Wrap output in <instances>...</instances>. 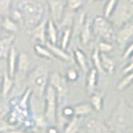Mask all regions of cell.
<instances>
[{"mask_svg": "<svg viewBox=\"0 0 133 133\" xmlns=\"http://www.w3.org/2000/svg\"><path fill=\"white\" fill-rule=\"evenodd\" d=\"M48 19H43L42 22L37 24L35 28L31 29V36L33 40L38 42V43L45 45L47 38H46V24Z\"/></svg>", "mask_w": 133, "mask_h": 133, "instance_id": "obj_14", "label": "cell"}, {"mask_svg": "<svg viewBox=\"0 0 133 133\" xmlns=\"http://www.w3.org/2000/svg\"><path fill=\"white\" fill-rule=\"evenodd\" d=\"M107 124L112 133L123 132L133 126V108L125 100H120Z\"/></svg>", "mask_w": 133, "mask_h": 133, "instance_id": "obj_2", "label": "cell"}, {"mask_svg": "<svg viewBox=\"0 0 133 133\" xmlns=\"http://www.w3.org/2000/svg\"><path fill=\"white\" fill-rule=\"evenodd\" d=\"M100 58H101L102 68L104 71V72H105V74H108V75L113 74L116 70L115 62L112 60L107 53L100 52Z\"/></svg>", "mask_w": 133, "mask_h": 133, "instance_id": "obj_22", "label": "cell"}, {"mask_svg": "<svg viewBox=\"0 0 133 133\" xmlns=\"http://www.w3.org/2000/svg\"><path fill=\"white\" fill-rule=\"evenodd\" d=\"M91 62L94 65L93 68H95L97 70V72L99 74H105L104 71L102 68V64H101V58H100V52L97 48H95L92 53H91Z\"/></svg>", "mask_w": 133, "mask_h": 133, "instance_id": "obj_28", "label": "cell"}, {"mask_svg": "<svg viewBox=\"0 0 133 133\" xmlns=\"http://www.w3.org/2000/svg\"><path fill=\"white\" fill-rule=\"evenodd\" d=\"M92 35L100 40L111 43L115 40L116 31L111 21L103 16H96L91 23Z\"/></svg>", "mask_w": 133, "mask_h": 133, "instance_id": "obj_4", "label": "cell"}, {"mask_svg": "<svg viewBox=\"0 0 133 133\" xmlns=\"http://www.w3.org/2000/svg\"><path fill=\"white\" fill-rule=\"evenodd\" d=\"M48 83L56 91L58 107L65 106V100L68 94V81L64 76L58 72H53L49 77Z\"/></svg>", "mask_w": 133, "mask_h": 133, "instance_id": "obj_7", "label": "cell"}, {"mask_svg": "<svg viewBox=\"0 0 133 133\" xmlns=\"http://www.w3.org/2000/svg\"><path fill=\"white\" fill-rule=\"evenodd\" d=\"M97 48H98L100 52L107 54V53H109L110 52L112 51V49H113V46H112L111 43H110V42L100 40L99 43H98V45H97Z\"/></svg>", "mask_w": 133, "mask_h": 133, "instance_id": "obj_33", "label": "cell"}, {"mask_svg": "<svg viewBox=\"0 0 133 133\" xmlns=\"http://www.w3.org/2000/svg\"><path fill=\"white\" fill-rule=\"evenodd\" d=\"M132 53H133V42H131L130 44L127 45V47L123 50L122 59L123 60L127 59L128 57H130L131 56Z\"/></svg>", "mask_w": 133, "mask_h": 133, "instance_id": "obj_35", "label": "cell"}, {"mask_svg": "<svg viewBox=\"0 0 133 133\" xmlns=\"http://www.w3.org/2000/svg\"><path fill=\"white\" fill-rule=\"evenodd\" d=\"M44 101H45V110H44V118L46 122L50 125H56L57 113L58 109L57 98L55 89L52 85H48L47 87L44 94Z\"/></svg>", "mask_w": 133, "mask_h": 133, "instance_id": "obj_6", "label": "cell"}, {"mask_svg": "<svg viewBox=\"0 0 133 133\" xmlns=\"http://www.w3.org/2000/svg\"><path fill=\"white\" fill-rule=\"evenodd\" d=\"M132 70H133V60H131L130 63H129L128 65H127L122 69V74L123 75H126V74L129 73L130 72H131Z\"/></svg>", "mask_w": 133, "mask_h": 133, "instance_id": "obj_37", "label": "cell"}, {"mask_svg": "<svg viewBox=\"0 0 133 133\" xmlns=\"http://www.w3.org/2000/svg\"><path fill=\"white\" fill-rule=\"evenodd\" d=\"M14 8L19 11L23 24L29 30L44 19L45 8L38 0H17Z\"/></svg>", "mask_w": 133, "mask_h": 133, "instance_id": "obj_1", "label": "cell"}, {"mask_svg": "<svg viewBox=\"0 0 133 133\" xmlns=\"http://www.w3.org/2000/svg\"><path fill=\"white\" fill-rule=\"evenodd\" d=\"M33 51H34L35 54L37 57L41 58L51 61L56 60V57L52 55V53L49 51V49L45 45H42L40 43L35 44L33 46Z\"/></svg>", "mask_w": 133, "mask_h": 133, "instance_id": "obj_24", "label": "cell"}, {"mask_svg": "<svg viewBox=\"0 0 133 133\" xmlns=\"http://www.w3.org/2000/svg\"><path fill=\"white\" fill-rule=\"evenodd\" d=\"M60 130L56 125H50L47 128V133H60Z\"/></svg>", "mask_w": 133, "mask_h": 133, "instance_id": "obj_38", "label": "cell"}, {"mask_svg": "<svg viewBox=\"0 0 133 133\" xmlns=\"http://www.w3.org/2000/svg\"><path fill=\"white\" fill-rule=\"evenodd\" d=\"M132 83H133V70L129 73L124 75V77L118 82L116 88H117L118 91H122L125 89H127Z\"/></svg>", "mask_w": 133, "mask_h": 133, "instance_id": "obj_27", "label": "cell"}, {"mask_svg": "<svg viewBox=\"0 0 133 133\" xmlns=\"http://www.w3.org/2000/svg\"><path fill=\"white\" fill-rule=\"evenodd\" d=\"M46 38L52 44H57L58 40L57 25L52 19H48L46 24Z\"/></svg>", "mask_w": 133, "mask_h": 133, "instance_id": "obj_17", "label": "cell"}, {"mask_svg": "<svg viewBox=\"0 0 133 133\" xmlns=\"http://www.w3.org/2000/svg\"><path fill=\"white\" fill-rule=\"evenodd\" d=\"M104 98L105 93L103 91H99L96 90L93 93L90 95V104L93 108L94 111H101L103 109L104 106Z\"/></svg>", "mask_w": 133, "mask_h": 133, "instance_id": "obj_19", "label": "cell"}, {"mask_svg": "<svg viewBox=\"0 0 133 133\" xmlns=\"http://www.w3.org/2000/svg\"><path fill=\"white\" fill-rule=\"evenodd\" d=\"M133 37V23L128 22L120 27L116 32L115 41L117 46L122 51L127 47L129 41Z\"/></svg>", "mask_w": 133, "mask_h": 133, "instance_id": "obj_8", "label": "cell"}, {"mask_svg": "<svg viewBox=\"0 0 133 133\" xmlns=\"http://www.w3.org/2000/svg\"><path fill=\"white\" fill-rule=\"evenodd\" d=\"M1 21H2V18H0V35H1V30H2V26H1Z\"/></svg>", "mask_w": 133, "mask_h": 133, "instance_id": "obj_40", "label": "cell"}, {"mask_svg": "<svg viewBox=\"0 0 133 133\" xmlns=\"http://www.w3.org/2000/svg\"><path fill=\"white\" fill-rule=\"evenodd\" d=\"M72 107L74 111V116H77V117L83 118L85 116H89L94 111L93 108L91 107L89 102L78 103L77 105L73 106Z\"/></svg>", "mask_w": 133, "mask_h": 133, "instance_id": "obj_23", "label": "cell"}, {"mask_svg": "<svg viewBox=\"0 0 133 133\" xmlns=\"http://www.w3.org/2000/svg\"><path fill=\"white\" fill-rule=\"evenodd\" d=\"M45 46L47 47L49 51L52 53V55L56 57V59H60L62 61H70L71 56L66 52V50L62 49L61 47H58L57 44H52L49 42H46Z\"/></svg>", "mask_w": 133, "mask_h": 133, "instance_id": "obj_21", "label": "cell"}, {"mask_svg": "<svg viewBox=\"0 0 133 133\" xmlns=\"http://www.w3.org/2000/svg\"><path fill=\"white\" fill-rule=\"evenodd\" d=\"M11 8V0H0V18L9 15Z\"/></svg>", "mask_w": 133, "mask_h": 133, "instance_id": "obj_30", "label": "cell"}, {"mask_svg": "<svg viewBox=\"0 0 133 133\" xmlns=\"http://www.w3.org/2000/svg\"><path fill=\"white\" fill-rule=\"evenodd\" d=\"M29 65H30V60H29L28 55L26 52H20L18 57V62H17L15 73V77H17V79H18L19 82L23 81L25 77H27Z\"/></svg>", "mask_w": 133, "mask_h": 133, "instance_id": "obj_11", "label": "cell"}, {"mask_svg": "<svg viewBox=\"0 0 133 133\" xmlns=\"http://www.w3.org/2000/svg\"><path fill=\"white\" fill-rule=\"evenodd\" d=\"M18 53L17 52L14 46H11L8 53V71L7 72L9 75V77L14 78L17 68V62H18Z\"/></svg>", "mask_w": 133, "mask_h": 133, "instance_id": "obj_15", "label": "cell"}, {"mask_svg": "<svg viewBox=\"0 0 133 133\" xmlns=\"http://www.w3.org/2000/svg\"><path fill=\"white\" fill-rule=\"evenodd\" d=\"M130 57H131V60H133V53L131 54V56Z\"/></svg>", "mask_w": 133, "mask_h": 133, "instance_id": "obj_42", "label": "cell"}, {"mask_svg": "<svg viewBox=\"0 0 133 133\" xmlns=\"http://www.w3.org/2000/svg\"><path fill=\"white\" fill-rule=\"evenodd\" d=\"M83 118L73 116L64 126L61 133H79L83 126Z\"/></svg>", "mask_w": 133, "mask_h": 133, "instance_id": "obj_16", "label": "cell"}, {"mask_svg": "<svg viewBox=\"0 0 133 133\" xmlns=\"http://www.w3.org/2000/svg\"><path fill=\"white\" fill-rule=\"evenodd\" d=\"M96 1H99V0H89V3H91V2H96Z\"/></svg>", "mask_w": 133, "mask_h": 133, "instance_id": "obj_41", "label": "cell"}, {"mask_svg": "<svg viewBox=\"0 0 133 133\" xmlns=\"http://www.w3.org/2000/svg\"><path fill=\"white\" fill-rule=\"evenodd\" d=\"M9 111H10L9 103L0 101V118L4 119V117L9 113Z\"/></svg>", "mask_w": 133, "mask_h": 133, "instance_id": "obj_34", "label": "cell"}, {"mask_svg": "<svg viewBox=\"0 0 133 133\" xmlns=\"http://www.w3.org/2000/svg\"><path fill=\"white\" fill-rule=\"evenodd\" d=\"M99 75V72L95 68H91L87 71L86 78V88L87 92L88 93L89 96L97 90Z\"/></svg>", "mask_w": 133, "mask_h": 133, "instance_id": "obj_12", "label": "cell"}, {"mask_svg": "<svg viewBox=\"0 0 133 133\" xmlns=\"http://www.w3.org/2000/svg\"><path fill=\"white\" fill-rule=\"evenodd\" d=\"M73 57L76 63L77 64L78 68L82 71L83 72L87 73V71L89 70L88 68V62H87V58L86 54L83 52L82 49L78 48H73Z\"/></svg>", "mask_w": 133, "mask_h": 133, "instance_id": "obj_18", "label": "cell"}, {"mask_svg": "<svg viewBox=\"0 0 133 133\" xmlns=\"http://www.w3.org/2000/svg\"><path fill=\"white\" fill-rule=\"evenodd\" d=\"M14 85V78L9 77V75L6 72L3 74L1 85H0V96H1L3 99H6L8 97L10 91L12 89Z\"/></svg>", "mask_w": 133, "mask_h": 133, "instance_id": "obj_20", "label": "cell"}, {"mask_svg": "<svg viewBox=\"0 0 133 133\" xmlns=\"http://www.w3.org/2000/svg\"><path fill=\"white\" fill-rule=\"evenodd\" d=\"M4 133H37V132H29V131H25L23 130H20V129H18V128H12V129H10V130L7 131L6 132Z\"/></svg>", "mask_w": 133, "mask_h": 133, "instance_id": "obj_39", "label": "cell"}, {"mask_svg": "<svg viewBox=\"0 0 133 133\" xmlns=\"http://www.w3.org/2000/svg\"><path fill=\"white\" fill-rule=\"evenodd\" d=\"M52 20L57 25H60L65 17L66 0H48Z\"/></svg>", "mask_w": 133, "mask_h": 133, "instance_id": "obj_9", "label": "cell"}, {"mask_svg": "<svg viewBox=\"0 0 133 133\" xmlns=\"http://www.w3.org/2000/svg\"><path fill=\"white\" fill-rule=\"evenodd\" d=\"M133 18V3L130 0H118L117 4L111 14L109 20L115 28L130 22Z\"/></svg>", "mask_w": 133, "mask_h": 133, "instance_id": "obj_5", "label": "cell"}, {"mask_svg": "<svg viewBox=\"0 0 133 133\" xmlns=\"http://www.w3.org/2000/svg\"><path fill=\"white\" fill-rule=\"evenodd\" d=\"M49 75L48 69L43 66H39L29 74L28 82L31 88L32 95L35 96L38 100H43L45 91L48 85Z\"/></svg>", "mask_w": 133, "mask_h": 133, "instance_id": "obj_3", "label": "cell"}, {"mask_svg": "<svg viewBox=\"0 0 133 133\" xmlns=\"http://www.w3.org/2000/svg\"><path fill=\"white\" fill-rule=\"evenodd\" d=\"M84 127L87 133H112L107 124L97 118H90L86 121Z\"/></svg>", "mask_w": 133, "mask_h": 133, "instance_id": "obj_10", "label": "cell"}, {"mask_svg": "<svg viewBox=\"0 0 133 133\" xmlns=\"http://www.w3.org/2000/svg\"><path fill=\"white\" fill-rule=\"evenodd\" d=\"M130 1H131V3H133V0H130Z\"/></svg>", "mask_w": 133, "mask_h": 133, "instance_id": "obj_43", "label": "cell"}, {"mask_svg": "<svg viewBox=\"0 0 133 133\" xmlns=\"http://www.w3.org/2000/svg\"><path fill=\"white\" fill-rule=\"evenodd\" d=\"M84 4V0H66V8L70 11H78Z\"/></svg>", "mask_w": 133, "mask_h": 133, "instance_id": "obj_32", "label": "cell"}, {"mask_svg": "<svg viewBox=\"0 0 133 133\" xmlns=\"http://www.w3.org/2000/svg\"><path fill=\"white\" fill-rule=\"evenodd\" d=\"M72 25H66L63 29V32H62V36L61 43H60V47L62 49H64V50L68 49L71 37H72Z\"/></svg>", "mask_w": 133, "mask_h": 133, "instance_id": "obj_26", "label": "cell"}, {"mask_svg": "<svg viewBox=\"0 0 133 133\" xmlns=\"http://www.w3.org/2000/svg\"><path fill=\"white\" fill-rule=\"evenodd\" d=\"M65 77L66 80L68 82H76L78 80L79 78V72L77 69H75L73 68H69L66 70L65 74L63 75Z\"/></svg>", "mask_w": 133, "mask_h": 133, "instance_id": "obj_31", "label": "cell"}, {"mask_svg": "<svg viewBox=\"0 0 133 133\" xmlns=\"http://www.w3.org/2000/svg\"><path fill=\"white\" fill-rule=\"evenodd\" d=\"M12 128H14V127L11 126L7 121L0 118V133H4L7 131L10 130V129H12Z\"/></svg>", "mask_w": 133, "mask_h": 133, "instance_id": "obj_36", "label": "cell"}, {"mask_svg": "<svg viewBox=\"0 0 133 133\" xmlns=\"http://www.w3.org/2000/svg\"><path fill=\"white\" fill-rule=\"evenodd\" d=\"M2 29H4L5 31L14 33L18 30V25L15 21L12 20L9 16H5L2 18L1 21Z\"/></svg>", "mask_w": 133, "mask_h": 133, "instance_id": "obj_25", "label": "cell"}, {"mask_svg": "<svg viewBox=\"0 0 133 133\" xmlns=\"http://www.w3.org/2000/svg\"><path fill=\"white\" fill-rule=\"evenodd\" d=\"M118 0H107L105 6L103 8V17L109 19L111 14L113 12L117 4Z\"/></svg>", "mask_w": 133, "mask_h": 133, "instance_id": "obj_29", "label": "cell"}, {"mask_svg": "<svg viewBox=\"0 0 133 133\" xmlns=\"http://www.w3.org/2000/svg\"><path fill=\"white\" fill-rule=\"evenodd\" d=\"M91 19L89 18L88 17L86 16L84 21L80 25V41L82 45H87L91 41V35H92V32H91Z\"/></svg>", "mask_w": 133, "mask_h": 133, "instance_id": "obj_13", "label": "cell"}]
</instances>
